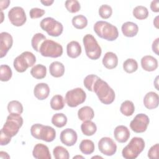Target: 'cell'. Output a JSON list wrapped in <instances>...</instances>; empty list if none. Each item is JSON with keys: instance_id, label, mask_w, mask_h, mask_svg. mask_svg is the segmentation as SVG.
<instances>
[{"instance_id": "obj_4", "label": "cell", "mask_w": 159, "mask_h": 159, "mask_svg": "<svg viewBox=\"0 0 159 159\" xmlns=\"http://www.w3.org/2000/svg\"><path fill=\"white\" fill-rule=\"evenodd\" d=\"M22 124L23 119L20 115L10 114L7 117L6 121L1 129V132L12 138L18 133Z\"/></svg>"}, {"instance_id": "obj_25", "label": "cell", "mask_w": 159, "mask_h": 159, "mask_svg": "<svg viewBox=\"0 0 159 159\" xmlns=\"http://www.w3.org/2000/svg\"><path fill=\"white\" fill-rule=\"evenodd\" d=\"M78 118L82 121L91 120L94 116L93 109L89 106H84L80 108L78 111Z\"/></svg>"}, {"instance_id": "obj_38", "label": "cell", "mask_w": 159, "mask_h": 159, "mask_svg": "<svg viewBox=\"0 0 159 159\" xmlns=\"http://www.w3.org/2000/svg\"><path fill=\"white\" fill-rule=\"evenodd\" d=\"M12 75L11 68L7 65H1L0 66V80L1 81H9Z\"/></svg>"}, {"instance_id": "obj_31", "label": "cell", "mask_w": 159, "mask_h": 159, "mask_svg": "<svg viewBox=\"0 0 159 159\" xmlns=\"http://www.w3.org/2000/svg\"><path fill=\"white\" fill-rule=\"evenodd\" d=\"M7 111L9 114L20 115L23 112V106L18 101H11L7 104Z\"/></svg>"}, {"instance_id": "obj_48", "label": "cell", "mask_w": 159, "mask_h": 159, "mask_svg": "<svg viewBox=\"0 0 159 159\" xmlns=\"http://www.w3.org/2000/svg\"><path fill=\"white\" fill-rule=\"evenodd\" d=\"M10 4V1L9 0H5V1H0V6H1V11L4 9H6Z\"/></svg>"}, {"instance_id": "obj_26", "label": "cell", "mask_w": 159, "mask_h": 159, "mask_svg": "<svg viewBox=\"0 0 159 159\" xmlns=\"http://www.w3.org/2000/svg\"><path fill=\"white\" fill-rule=\"evenodd\" d=\"M81 129L83 134L87 136H91L94 135L96 130L97 127L94 122L91 120L84 121L81 125Z\"/></svg>"}, {"instance_id": "obj_32", "label": "cell", "mask_w": 159, "mask_h": 159, "mask_svg": "<svg viewBox=\"0 0 159 159\" xmlns=\"http://www.w3.org/2000/svg\"><path fill=\"white\" fill-rule=\"evenodd\" d=\"M67 122V117L63 113L55 114L52 118V123L57 127H64Z\"/></svg>"}, {"instance_id": "obj_34", "label": "cell", "mask_w": 159, "mask_h": 159, "mask_svg": "<svg viewBox=\"0 0 159 159\" xmlns=\"http://www.w3.org/2000/svg\"><path fill=\"white\" fill-rule=\"evenodd\" d=\"M134 16L139 20H143L147 18L148 16V11L147 8L143 6H137L133 10Z\"/></svg>"}, {"instance_id": "obj_1", "label": "cell", "mask_w": 159, "mask_h": 159, "mask_svg": "<svg viewBox=\"0 0 159 159\" xmlns=\"http://www.w3.org/2000/svg\"><path fill=\"white\" fill-rule=\"evenodd\" d=\"M93 92L96 93L99 101L104 104H110L115 99L116 95L114 90L99 77L94 83Z\"/></svg>"}, {"instance_id": "obj_36", "label": "cell", "mask_w": 159, "mask_h": 159, "mask_svg": "<svg viewBox=\"0 0 159 159\" xmlns=\"http://www.w3.org/2000/svg\"><path fill=\"white\" fill-rule=\"evenodd\" d=\"M123 68L128 73H132L138 69V63L134 58H128L123 63Z\"/></svg>"}, {"instance_id": "obj_9", "label": "cell", "mask_w": 159, "mask_h": 159, "mask_svg": "<svg viewBox=\"0 0 159 159\" xmlns=\"http://www.w3.org/2000/svg\"><path fill=\"white\" fill-rule=\"evenodd\" d=\"M86 98L84 91L81 88H76L66 92L65 94V101L67 105L71 107H77L83 103Z\"/></svg>"}, {"instance_id": "obj_17", "label": "cell", "mask_w": 159, "mask_h": 159, "mask_svg": "<svg viewBox=\"0 0 159 159\" xmlns=\"http://www.w3.org/2000/svg\"><path fill=\"white\" fill-rule=\"evenodd\" d=\"M143 104L148 109L157 108L159 103L158 95L153 91L147 93L143 98Z\"/></svg>"}, {"instance_id": "obj_29", "label": "cell", "mask_w": 159, "mask_h": 159, "mask_svg": "<svg viewBox=\"0 0 159 159\" xmlns=\"http://www.w3.org/2000/svg\"><path fill=\"white\" fill-rule=\"evenodd\" d=\"M120 111L122 114L125 116H132L135 111V106L134 103L129 100L124 101L120 107Z\"/></svg>"}, {"instance_id": "obj_24", "label": "cell", "mask_w": 159, "mask_h": 159, "mask_svg": "<svg viewBox=\"0 0 159 159\" xmlns=\"http://www.w3.org/2000/svg\"><path fill=\"white\" fill-rule=\"evenodd\" d=\"M49 71L52 76L55 78H59L64 75L65 66L62 63L55 61L50 65Z\"/></svg>"}, {"instance_id": "obj_49", "label": "cell", "mask_w": 159, "mask_h": 159, "mask_svg": "<svg viewBox=\"0 0 159 159\" xmlns=\"http://www.w3.org/2000/svg\"><path fill=\"white\" fill-rule=\"evenodd\" d=\"M40 2L44 6H51L53 3L54 1L53 0H46V1H40Z\"/></svg>"}, {"instance_id": "obj_39", "label": "cell", "mask_w": 159, "mask_h": 159, "mask_svg": "<svg viewBox=\"0 0 159 159\" xmlns=\"http://www.w3.org/2000/svg\"><path fill=\"white\" fill-rule=\"evenodd\" d=\"M65 7L68 12L75 13L80 11L81 6L77 0H67L65 1Z\"/></svg>"}, {"instance_id": "obj_18", "label": "cell", "mask_w": 159, "mask_h": 159, "mask_svg": "<svg viewBox=\"0 0 159 159\" xmlns=\"http://www.w3.org/2000/svg\"><path fill=\"white\" fill-rule=\"evenodd\" d=\"M34 96L39 100H43L48 98L50 94L48 85L45 83H40L35 85L34 89Z\"/></svg>"}, {"instance_id": "obj_14", "label": "cell", "mask_w": 159, "mask_h": 159, "mask_svg": "<svg viewBox=\"0 0 159 159\" xmlns=\"http://www.w3.org/2000/svg\"><path fill=\"white\" fill-rule=\"evenodd\" d=\"M77 134L72 129L66 128L60 133L61 142L68 147L74 145L77 141Z\"/></svg>"}, {"instance_id": "obj_21", "label": "cell", "mask_w": 159, "mask_h": 159, "mask_svg": "<svg viewBox=\"0 0 159 159\" xmlns=\"http://www.w3.org/2000/svg\"><path fill=\"white\" fill-rule=\"evenodd\" d=\"M102 64L107 69L115 68L118 64V58L114 53L108 52L102 58Z\"/></svg>"}, {"instance_id": "obj_15", "label": "cell", "mask_w": 159, "mask_h": 159, "mask_svg": "<svg viewBox=\"0 0 159 159\" xmlns=\"http://www.w3.org/2000/svg\"><path fill=\"white\" fill-rule=\"evenodd\" d=\"M33 157L37 159H51L48 147L43 143L36 144L32 151Z\"/></svg>"}, {"instance_id": "obj_35", "label": "cell", "mask_w": 159, "mask_h": 159, "mask_svg": "<svg viewBox=\"0 0 159 159\" xmlns=\"http://www.w3.org/2000/svg\"><path fill=\"white\" fill-rule=\"evenodd\" d=\"M46 40V37L42 33L35 34L31 40V45L32 48L36 51L39 52L40 45L42 42Z\"/></svg>"}, {"instance_id": "obj_5", "label": "cell", "mask_w": 159, "mask_h": 159, "mask_svg": "<svg viewBox=\"0 0 159 159\" xmlns=\"http://www.w3.org/2000/svg\"><path fill=\"white\" fill-rule=\"evenodd\" d=\"M83 42L86 54L88 58L95 60L101 57L102 52L101 48L93 35H85L83 39Z\"/></svg>"}, {"instance_id": "obj_3", "label": "cell", "mask_w": 159, "mask_h": 159, "mask_svg": "<svg viewBox=\"0 0 159 159\" xmlns=\"http://www.w3.org/2000/svg\"><path fill=\"white\" fill-rule=\"evenodd\" d=\"M145 142L141 137H133L130 142L123 148L122 157L126 159H135L143 150Z\"/></svg>"}, {"instance_id": "obj_7", "label": "cell", "mask_w": 159, "mask_h": 159, "mask_svg": "<svg viewBox=\"0 0 159 159\" xmlns=\"http://www.w3.org/2000/svg\"><path fill=\"white\" fill-rule=\"evenodd\" d=\"M36 62L35 56L30 52H24L14 60V67L19 73H23L29 67L32 66Z\"/></svg>"}, {"instance_id": "obj_43", "label": "cell", "mask_w": 159, "mask_h": 159, "mask_svg": "<svg viewBox=\"0 0 159 159\" xmlns=\"http://www.w3.org/2000/svg\"><path fill=\"white\" fill-rule=\"evenodd\" d=\"M42 125H43L41 124H35L32 125L30 128V134L36 139L40 140V130Z\"/></svg>"}, {"instance_id": "obj_28", "label": "cell", "mask_w": 159, "mask_h": 159, "mask_svg": "<svg viewBox=\"0 0 159 159\" xmlns=\"http://www.w3.org/2000/svg\"><path fill=\"white\" fill-rule=\"evenodd\" d=\"M80 149L81 152L86 155H90L94 151V142L88 139L83 140L80 144Z\"/></svg>"}, {"instance_id": "obj_40", "label": "cell", "mask_w": 159, "mask_h": 159, "mask_svg": "<svg viewBox=\"0 0 159 159\" xmlns=\"http://www.w3.org/2000/svg\"><path fill=\"white\" fill-rule=\"evenodd\" d=\"M99 77L97 75H89L86 76L84 80H83V84L85 88L89 91L93 92V88L94 84L95 81Z\"/></svg>"}, {"instance_id": "obj_33", "label": "cell", "mask_w": 159, "mask_h": 159, "mask_svg": "<svg viewBox=\"0 0 159 159\" xmlns=\"http://www.w3.org/2000/svg\"><path fill=\"white\" fill-rule=\"evenodd\" d=\"M73 25L78 29H83L86 27L88 24V20L83 15H77L72 19Z\"/></svg>"}, {"instance_id": "obj_6", "label": "cell", "mask_w": 159, "mask_h": 159, "mask_svg": "<svg viewBox=\"0 0 159 159\" xmlns=\"http://www.w3.org/2000/svg\"><path fill=\"white\" fill-rule=\"evenodd\" d=\"M39 52L43 57L57 58L61 56L63 47L60 43L55 41L46 39L40 45Z\"/></svg>"}, {"instance_id": "obj_23", "label": "cell", "mask_w": 159, "mask_h": 159, "mask_svg": "<svg viewBox=\"0 0 159 159\" xmlns=\"http://www.w3.org/2000/svg\"><path fill=\"white\" fill-rule=\"evenodd\" d=\"M66 52L69 57L75 58L78 57L81 53V47L77 41H71L67 44Z\"/></svg>"}, {"instance_id": "obj_45", "label": "cell", "mask_w": 159, "mask_h": 159, "mask_svg": "<svg viewBox=\"0 0 159 159\" xmlns=\"http://www.w3.org/2000/svg\"><path fill=\"white\" fill-rule=\"evenodd\" d=\"M11 140V138L5 135L4 133L1 132L0 135V145H7Z\"/></svg>"}, {"instance_id": "obj_11", "label": "cell", "mask_w": 159, "mask_h": 159, "mask_svg": "<svg viewBox=\"0 0 159 159\" xmlns=\"http://www.w3.org/2000/svg\"><path fill=\"white\" fill-rule=\"evenodd\" d=\"M148 117L145 114H138L130 123V129L136 133L144 132L149 124Z\"/></svg>"}, {"instance_id": "obj_30", "label": "cell", "mask_w": 159, "mask_h": 159, "mask_svg": "<svg viewBox=\"0 0 159 159\" xmlns=\"http://www.w3.org/2000/svg\"><path fill=\"white\" fill-rule=\"evenodd\" d=\"M51 108L55 111L62 109L65 106V101L62 96L60 94L55 95L50 100Z\"/></svg>"}, {"instance_id": "obj_16", "label": "cell", "mask_w": 159, "mask_h": 159, "mask_svg": "<svg viewBox=\"0 0 159 159\" xmlns=\"http://www.w3.org/2000/svg\"><path fill=\"white\" fill-rule=\"evenodd\" d=\"M114 136L118 142L125 143L130 137V131L126 126L118 125L114 130Z\"/></svg>"}, {"instance_id": "obj_51", "label": "cell", "mask_w": 159, "mask_h": 159, "mask_svg": "<svg viewBox=\"0 0 159 159\" xmlns=\"http://www.w3.org/2000/svg\"><path fill=\"white\" fill-rule=\"evenodd\" d=\"M158 18V16H157V17H155V20H153V24H154V25H155V27H156L157 28H158V20H157Z\"/></svg>"}, {"instance_id": "obj_8", "label": "cell", "mask_w": 159, "mask_h": 159, "mask_svg": "<svg viewBox=\"0 0 159 159\" xmlns=\"http://www.w3.org/2000/svg\"><path fill=\"white\" fill-rule=\"evenodd\" d=\"M40 25L43 30L46 31L49 35L52 37H58L62 34L63 30L61 23L50 17L43 19Z\"/></svg>"}, {"instance_id": "obj_20", "label": "cell", "mask_w": 159, "mask_h": 159, "mask_svg": "<svg viewBox=\"0 0 159 159\" xmlns=\"http://www.w3.org/2000/svg\"><path fill=\"white\" fill-rule=\"evenodd\" d=\"M55 137L56 131L53 127L48 125H42L40 130V140L50 142H52Z\"/></svg>"}, {"instance_id": "obj_46", "label": "cell", "mask_w": 159, "mask_h": 159, "mask_svg": "<svg viewBox=\"0 0 159 159\" xmlns=\"http://www.w3.org/2000/svg\"><path fill=\"white\" fill-rule=\"evenodd\" d=\"M159 1H152L150 4V9L153 12H159Z\"/></svg>"}, {"instance_id": "obj_41", "label": "cell", "mask_w": 159, "mask_h": 159, "mask_svg": "<svg viewBox=\"0 0 159 159\" xmlns=\"http://www.w3.org/2000/svg\"><path fill=\"white\" fill-rule=\"evenodd\" d=\"M112 13V7L107 4H102L99 7V14L102 19H106L109 18Z\"/></svg>"}, {"instance_id": "obj_19", "label": "cell", "mask_w": 159, "mask_h": 159, "mask_svg": "<svg viewBox=\"0 0 159 159\" xmlns=\"http://www.w3.org/2000/svg\"><path fill=\"white\" fill-rule=\"evenodd\" d=\"M141 66L147 71H153L158 67V61L151 55H146L141 59Z\"/></svg>"}, {"instance_id": "obj_50", "label": "cell", "mask_w": 159, "mask_h": 159, "mask_svg": "<svg viewBox=\"0 0 159 159\" xmlns=\"http://www.w3.org/2000/svg\"><path fill=\"white\" fill-rule=\"evenodd\" d=\"M0 154H2V155H4V152H3V151L0 152ZM0 157H1V158H10V157L9 156V155L7 154V153H6V152L5 155H4V156Z\"/></svg>"}, {"instance_id": "obj_12", "label": "cell", "mask_w": 159, "mask_h": 159, "mask_svg": "<svg viewBox=\"0 0 159 159\" xmlns=\"http://www.w3.org/2000/svg\"><path fill=\"white\" fill-rule=\"evenodd\" d=\"M98 148L102 154L107 156H112L117 151V145L111 138L104 137L99 140Z\"/></svg>"}, {"instance_id": "obj_37", "label": "cell", "mask_w": 159, "mask_h": 159, "mask_svg": "<svg viewBox=\"0 0 159 159\" xmlns=\"http://www.w3.org/2000/svg\"><path fill=\"white\" fill-rule=\"evenodd\" d=\"M53 154L55 159H68L70 155L68 150L62 146H57L53 150Z\"/></svg>"}, {"instance_id": "obj_13", "label": "cell", "mask_w": 159, "mask_h": 159, "mask_svg": "<svg viewBox=\"0 0 159 159\" xmlns=\"http://www.w3.org/2000/svg\"><path fill=\"white\" fill-rule=\"evenodd\" d=\"M0 57L3 58L12 47L13 43L12 37L8 32H2L0 34Z\"/></svg>"}, {"instance_id": "obj_44", "label": "cell", "mask_w": 159, "mask_h": 159, "mask_svg": "<svg viewBox=\"0 0 159 159\" xmlns=\"http://www.w3.org/2000/svg\"><path fill=\"white\" fill-rule=\"evenodd\" d=\"M158 149H159L158 143H156L155 145H153L149 149V150L148 152V157L150 159H157V158H158Z\"/></svg>"}, {"instance_id": "obj_2", "label": "cell", "mask_w": 159, "mask_h": 159, "mask_svg": "<svg viewBox=\"0 0 159 159\" xmlns=\"http://www.w3.org/2000/svg\"><path fill=\"white\" fill-rule=\"evenodd\" d=\"M93 29L98 37L108 41H114L119 36L117 28L106 21L99 20L96 22Z\"/></svg>"}, {"instance_id": "obj_47", "label": "cell", "mask_w": 159, "mask_h": 159, "mask_svg": "<svg viewBox=\"0 0 159 159\" xmlns=\"http://www.w3.org/2000/svg\"><path fill=\"white\" fill-rule=\"evenodd\" d=\"M158 40L159 39L157 38L153 42V43H152V50L154 53H156V55H158Z\"/></svg>"}, {"instance_id": "obj_10", "label": "cell", "mask_w": 159, "mask_h": 159, "mask_svg": "<svg viewBox=\"0 0 159 159\" xmlns=\"http://www.w3.org/2000/svg\"><path fill=\"white\" fill-rule=\"evenodd\" d=\"M8 18L11 23L17 27L24 25L27 20L24 9L19 6L13 7L9 10L8 12Z\"/></svg>"}, {"instance_id": "obj_27", "label": "cell", "mask_w": 159, "mask_h": 159, "mask_svg": "<svg viewBox=\"0 0 159 159\" xmlns=\"http://www.w3.org/2000/svg\"><path fill=\"white\" fill-rule=\"evenodd\" d=\"M30 74L36 79H43L47 75L46 66L42 64L36 65L30 70Z\"/></svg>"}, {"instance_id": "obj_42", "label": "cell", "mask_w": 159, "mask_h": 159, "mask_svg": "<svg viewBox=\"0 0 159 159\" xmlns=\"http://www.w3.org/2000/svg\"><path fill=\"white\" fill-rule=\"evenodd\" d=\"M45 10L38 7L32 8L30 10L29 14L31 19H37L42 17L45 14Z\"/></svg>"}, {"instance_id": "obj_22", "label": "cell", "mask_w": 159, "mask_h": 159, "mask_svg": "<svg viewBox=\"0 0 159 159\" xmlns=\"http://www.w3.org/2000/svg\"><path fill=\"white\" fill-rule=\"evenodd\" d=\"M121 30L124 36L127 37H132L137 35L139 31L137 25L132 22H126L122 25Z\"/></svg>"}]
</instances>
